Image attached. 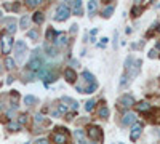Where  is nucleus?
<instances>
[{
  "label": "nucleus",
  "mask_w": 160,
  "mask_h": 144,
  "mask_svg": "<svg viewBox=\"0 0 160 144\" xmlns=\"http://www.w3.org/2000/svg\"><path fill=\"white\" fill-rule=\"evenodd\" d=\"M43 66H45V61H43V56H42V50L37 48V50H34L32 58H31V61L28 62V69L37 72L38 69H42Z\"/></svg>",
  "instance_id": "1"
},
{
  "label": "nucleus",
  "mask_w": 160,
  "mask_h": 144,
  "mask_svg": "<svg viewBox=\"0 0 160 144\" xmlns=\"http://www.w3.org/2000/svg\"><path fill=\"white\" fill-rule=\"evenodd\" d=\"M26 55H28V45H26V42H22V40H18L15 43V62L22 64Z\"/></svg>",
  "instance_id": "2"
},
{
  "label": "nucleus",
  "mask_w": 160,
  "mask_h": 144,
  "mask_svg": "<svg viewBox=\"0 0 160 144\" xmlns=\"http://www.w3.org/2000/svg\"><path fill=\"white\" fill-rule=\"evenodd\" d=\"M69 16H71V8H69V5H66V3H59V5H58V8H56L55 21L62 22V21L68 19Z\"/></svg>",
  "instance_id": "3"
},
{
  "label": "nucleus",
  "mask_w": 160,
  "mask_h": 144,
  "mask_svg": "<svg viewBox=\"0 0 160 144\" xmlns=\"http://www.w3.org/2000/svg\"><path fill=\"white\" fill-rule=\"evenodd\" d=\"M0 43H2V51L5 55H8L11 51V48H13V35L3 32L2 37H0Z\"/></svg>",
  "instance_id": "4"
},
{
  "label": "nucleus",
  "mask_w": 160,
  "mask_h": 144,
  "mask_svg": "<svg viewBox=\"0 0 160 144\" xmlns=\"http://www.w3.org/2000/svg\"><path fill=\"white\" fill-rule=\"evenodd\" d=\"M87 135H88V138L91 139V141H102V130L99 128V127H96V125H91V127H88V130H87Z\"/></svg>",
  "instance_id": "5"
},
{
  "label": "nucleus",
  "mask_w": 160,
  "mask_h": 144,
  "mask_svg": "<svg viewBox=\"0 0 160 144\" xmlns=\"http://www.w3.org/2000/svg\"><path fill=\"white\" fill-rule=\"evenodd\" d=\"M51 141L55 144H66L69 141V136H68L66 132H55L51 135Z\"/></svg>",
  "instance_id": "6"
},
{
  "label": "nucleus",
  "mask_w": 160,
  "mask_h": 144,
  "mask_svg": "<svg viewBox=\"0 0 160 144\" xmlns=\"http://www.w3.org/2000/svg\"><path fill=\"white\" fill-rule=\"evenodd\" d=\"M118 104H120V107H123V109L128 111L131 106H135L136 102H135V98H133L131 95H123L122 98L118 99Z\"/></svg>",
  "instance_id": "7"
},
{
  "label": "nucleus",
  "mask_w": 160,
  "mask_h": 144,
  "mask_svg": "<svg viewBox=\"0 0 160 144\" xmlns=\"http://www.w3.org/2000/svg\"><path fill=\"white\" fill-rule=\"evenodd\" d=\"M5 24H7V34H10V35H13L16 31H18V24H16V21H15V18H7V19H2Z\"/></svg>",
  "instance_id": "8"
},
{
  "label": "nucleus",
  "mask_w": 160,
  "mask_h": 144,
  "mask_svg": "<svg viewBox=\"0 0 160 144\" xmlns=\"http://www.w3.org/2000/svg\"><path fill=\"white\" fill-rule=\"evenodd\" d=\"M136 112H131V111H127L122 117V123L123 125H133V123H136Z\"/></svg>",
  "instance_id": "9"
},
{
  "label": "nucleus",
  "mask_w": 160,
  "mask_h": 144,
  "mask_svg": "<svg viewBox=\"0 0 160 144\" xmlns=\"http://www.w3.org/2000/svg\"><path fill=\"white\" fill-rule=\"evenodd\" d=\"M141 132H142V125L141 123H133V128H131V132H130V139L131 141H136L139 136H141Z\"/></svg>",
  "instance_id": "10"
},
{
  "label": "nucleus",
  "mask_w": 160,
  "mask_h": 144,
  "mask_svg": "<svg viewBox=\"0 0 160 144\" xmlns=\"http://www.w3.org/2000/svg\"><path fill=\"white\" fill-rule=\"evenodd\" d=\"M64 78H66V82H68V83H74L77 80V72L72 67L64 69Z\"/></svg>",
  "instance_id": "11"
},
{
  "label": "nucleus",
  "mask_w": 160,
  "mask_h": 144,
  "mask_svg": "<svg viewBox=\"0 0 160 144\" xmlns=\"http://www.w3.org/2000/svg\"><path fill=\"white\" fill-rule=\"evenodd\" d=\"M68 43H69L68 35L62 34V32H58V35H56V38H55V47H66Z\"/></svg>",
  "instance_id": "12"
},
{
  "label": "nucleus",
  "mask_w": 160,
  "mask_h": 144,
  "mask_svg": "<svg viewBox=\"0 0 160 144\" xmlns=\"http://www.w3.org/2000/svg\"><path fill=\"white\" fill-rule=\"evenodd\" d=\"M82 80H83V82H87L88 85L96 82V80H95V75H93L90 71H83V72H82Z\"/></svg>",
  "instance_id": "13"
},
{
  "label": "nucleus",
  "mask_w": 160,
  "mask_h": 144,
  "mask_svg": "<svg viewBox=\"0 0 160 144\" xmlns=\"http://www.w3.org/2000/svg\"><path fill=\"white\" fill-rule=\"evenodd\" d=\"M69 5L74 7V15H82V2L80 0H72V2H69Z\"/></svg>",
  "instance_id": "14"
},
{
  "label": "nucleus",
  "mask_w": 160,
  "mask_h": 144,
  "mask_svg": "<svg viewBox=\"0 0 160 144\" xmlns=\"http://www.w3.org/2000/svg\"><path fill=\"white\" fill-rule=\"evenodd\" d=\"M47 56H50V58H56L58 56V50H56V47L55 45H50V43H47Z\"/></svg>",
  "instance_id": "15"
},
{
  "label": "nucleus",
  "mask_w": 160,
  "mask_h": 144,
  "mask_svg": "<svg viewBox=\"0 0 160 144\" xmlns=\"http://www.w3.org/2000/svg\"><path fill=\"white\" fill-rule=\"evenodd\" d=\"M61 101H62V104H64V102H69V106H71L72 112L78 111V104H77V101H74V99H71V98H68V96H64Z\"/></svg>",
  "instance_id": "16"
},
{
  "label": "nucleus",
  "mask_w": 160,
  "mask_h": 144,
  "mask_svg": "<svg viewBox=\"0 0 160 144\" xmlns=\"http://www.w3.org/2000/svg\"><path fill=\"white\" fill-rule=\"evenodd\" d=\"M32 21H34L35 24H42V22L45 21V15H43L42 11H35L34 16H32Z\"/></svg>",
  "instance_id": "17"
},
{
  "label": "nucleus",
  "mask_w": 160,
  "mask_h": 144,
  "mask_svg": "<svg viewBox=\"0 0 160 144\" xmlns=\"http://www.w3.org/2000/svg\"><path fill=\"white\" fill-rule=\"evenodd\" d=\"M5 67L8 69V71H13L16 67V62H15V59H13L11 56H7L5 58Z\"/></svg>",
  "instance_id": "18"
},
{
  "label": "nucleus",
  "mask_w": 160,
  "mask_h": 144,
  "mask_svg": "<svg viewBox=\"0 0 160 144\" xmlns=\"http://www.w3.org/2000/svg\"><path fill=\"white\" fill-rule=\"evenodd\" d=\"M136 109H138L139 112H148V111L151 109V104H149V102H146V101H142V102L136 104Z\"/></svg>",
  "instance_id": "19"
},
{
  "label": "nucleus",
  "mask_w": 160,
  "mask_h": 144,
  "mask_svg": "<svg viewBox=\"0 0 160 144\" xmlns=\"http://www.w3.org/2000/svg\"><path fill=\"white\" fill-rule=\"evenodd\" d=\"M96 90H98V82H95V83H90V85H87V87H85V91H83V93L90 95V93H95Z\"/></svg>",
  "instance_id": "20"
},
{
  "label": "nucleus",
  "mask_w": 160,
  "mask_h": 144,
  "mask_svg": "<svg viewBox=\"0 0 160 144\" xmlns=\"http://www.w3.org/2000/svg\"><path fill=\"white\" fill-rule=\"evenodd\" d=\"M112 13H114V7L109 5V7H106V8L102 10V16H104L106 19H109V18L112 16Z\"/></svg>",
  "instance_id": "21"
},
{
  "label": "nucleus",
  "mask_w": 160,
  "mask_h": 144,
  "mask_svg": "<svg viewBox=\"0 0 160 144\" xmlns=\"http://www.w3.org/2000/svg\"><path fill=\"white\" fill-rule=\"evenodd\" d=\"M29 22H31V18L26 15V16H22L21 18V21H19V27L21 29H26V27H29Z\"/></svg>",
  "instance_id": "22"
},
{
  "label": "nucleus",
  "mask_w": 160,
  "mask_h": 144,
  "mask_svg": "<svg viewBox=\"0 0 160 144\" xmlns=\"http://www.w3.org/2000/svg\"><path fill=\"white\" fill-rule=\"evenodd\" d=\"M96 8H98V2H96V0L88 2V13H90V16H93V13L96 11Z\"/></svg>",
  "instance_id": "23"
},
{
  "label": "nucleus",
  "mask_w": 160,
  "mask_h": 144,
  "mask_svg": "<svg viewBox=\"0 0 160 144\" xmlns=\"http://www.w3.org/2000/svg\"><path fill=\"white\" fill-rule=\"evenodd\" d=\"M24 102L28 104V106H34V104L37 102V98L32 96V95H28V96H24Z\"/></svg>",
  "instance_id": "24"
},
{
  "label": "nucleus",
  "mask_w": 160,
  "mask_h": 144,
  "mask_svg": "<svg viewBox=\"0 0 160 144\" xmlns=\"http://www.w3.org/2000/svg\"><path fill=\"white\" fill-rule=\"evenodd\" d=\"M95 104H96V101H95V99L87 101V102H85V111H87V112H91L93 109H95Z\"/></svg>",
  "instance_id": "25"
},
{
  "label": "nucleus",
  "mask_w": 160,
  "mask_h": 144,
  "mask_svg": "<svg viewBox=\"0 0 160 144\" xmlns=\"http://www.w3.org/2000/svg\"><path fill=\"white\" fill-rule=\"evenodd\" d=\"M133 64H135V58H133V56H128V58L125 59V69L130 71V69L133 67Z\"/></svg>",
  "instance_id": "26"
},
{
  "label": "nucleus",
  "mask_w": 160,
  "mask_h": 144,
  "mask_svg": "<svg viewBox=\"0 0 160 144\" xmlns=\"http://www.w3.org/2000/svg\"><path fill=\"white\" fill-rule=\"evenodd\" d=\"M28 120H29V115H28V114H21V115L18 117V125L21 127V125H24V123H28Z\"/></svg>",
  "instance_id": "27"
},
{
  "label": "nucleus",
  "mask_w": 160,
  "mask_h": 144,
  "mask_svg": "<svg viewBox=\"0 0 160 144\" xmlns=\"http://www.w3.org/2000/svg\"><path fill=\"white\" fill-rule=\"evenodd\" d=\"M56 35H58V32H55V31H53V29H48L47 31V40H55V38H56Z\"/></svg>",
  "instance_id": "28"
},
{
  "label": "nucleus",
  "mask_w": 160,
  "mask_h": 144,
  "mask_svg": "<svg viewBox=\"0 0 160 144\" xmlns=\"http://www.w3.org/2000/svg\"><path fill=\"white\" fill-rule=\"evenodd\" d=\"M99 117H101V119H108V117H109V109L106 106H102L99 109Z\"/></svg>",
  "instance_id": "29"
},
{
  "label": "nucleus",
  "mask_w": 160,
  "mask_h": 144,
  "mask_svg": "<svg viewBox=\"0 0 160 144\" xmlns=\"http://www.w3.org/2000/svg\"><path fill=\"white\" fill-rule=\"evenodd\" d=\"M7 128H8V130H11V132H18V130H19L21 127L18 125V122H10V123L7 125Z\"/></svg>",
  "instance_id": "30"
},
{
  "label": "nucleus",
  "mask_w": 160,
  "mask_h": 144,
  "mask_svg": "<svg viewBox=\"0 0 160 144\" xmlns=\"http://www.w3.org/2000/svg\"><path fill=\"white\" fill-rule=\"evenodd\" d=\"M28 37L32 38V40H38V31L32 29V31H28Z\"/></svg>",
  "instance_id": "31"
},
{
  "label": "nucleus",
  "mask_w": 160,
  "mask_h": 144,
  "mask_svg": "<svg viewBox=\"0 0 160 144\" xmlns=\"http://www.w3.org/2000/svg\"><path fill=\"white\" fill-rule=\"evenodd\" d=\"M40 3H42L40 0H28V2H26V5H28V7H31V8H34V7H38Z\"/></svg>",
  "instance_id": "32"
},
{
  "label": "nucleus",
  "mask_w": 160,
  "mask_h": 144,
  "mask_svg": "<svg viewBox=\"0 0 160 144\" xmlns=\"http://www.w3.org/2000/svg\"><path fill=\"white\" fill-rule=\"evenodd\" d=\"M58 112L62 115V114H66V112H68V106H66V104H58Z\"/></svg>",
  "instance_id": "33"
},
{
  "label": "nucleus",
  "mask_w": 160,
  "mask_h": 144,
  "mask_svg": "<svg viewBox=\"0 0 160 144\" xmlns=\"http://www.w3.org/2000/svg\"><path fill=\"white\" fill-rule=\"evenodd\" d=\"M34 122H35V123H42V122H45L43 115H42V114H35V117H34Z\"/></svg>",
  "instance_id": "34"
},
{
  "label": "nucleus",
  "mask_w": 160,
  "mask_h": 144,
  "mask_svg": "<svg viewBox=\"0 0 160 144\" xmlns=\"http://www.w3.org/2000/svg\"><path fill=\"white\" fill-rule=\"evenodd\" d=\"M34 144H50V142H48V139H47V138H37Z\"/></svg>",
  "instance_id": "35"
},
{
  "label": "nucleus",
  "mask_w": 160,
  "mask_h": 144,
  "mask_svg": "<svg viewBox=\"0 0 160 144\" xmlns=\"http://www.w3.org/2000/svg\"><path fill=\"white\" fill-rule=\"evenodd\" d=\"M108 40H109V38H108V37H102V38H101V42L98 43V47H101V48H104V47H106V43H108Z\"/></svg>",
  "instance_id": "36"
},
{
  "label": "nucleus",
  "mask_w": 160,
  "mask_h": 144,
  "mask_svg": "<svg viewBox=\"0 0 160 144\" xmlns=\"http://www.w3.org/2000/svg\"><path fill=\"white\" fill-rule=\"evenodd\" d=\"M75 136H77V138H78V141H80V139H83V136H85V135H83L82 130H75Z\"/></svg>",
  "instance_id": "37"
},
{
  "label": "nucleus",
  "mask_w": 160,
  "mask_h": 144,
  "mask_svg": "<svg viewBox=\"0 0 160 144\" xmlns=\"http://www.w3.org/2000/svg\"><path fill=\"white\" fill-rule=\"evenodd\" d=\"M7 117H8V119H13V117H15V109L7 111Z\"/></svg>",
  "instance_id": "38"
},
{
  "label": "nucleus",
  "mask_w": 160,
  "mask_h": 144,
  "mask_svg": "<svg viewBox=\"0 0 160 144\" xmlns=\"http://www.w3.org/2000/svg\"><path fill=\"white\" fill-rule=\"evenodd\" d=\"M51 115H53V117H59L61 114L58 112V109H51Z\"/></svg>",
  "instance_id": "39"
},
{
  "label": "nucleus",
  "mask_w": 160,
  "mask_h": 144,
  "mask_svg": "<svg viewBox=\"0 0 160 144\" xmlns=\"http://www.w3.org/2000/svg\"><path fill=\"white\" fill-rule=\"evenodd\" d=\"M125 82H127V74H123V75H122V80H120V85L123 87V85H125Z\"/></svg>",
  "instance_id": "40"
},
{
  "label": "nucleus",
  "mask_w": 160,
  "mask_h": 144,
  "mask_svg": "<svg viewBox=\"0 0 160 144\" xmlns=\"http://www.w3.org/2000/svg\"><path fill=\"white\" fill-rule=\"evenodd\" d=\"M77 27H78V26H77V24H72V26H71V34H74V32H77Z\"/></svg>",
  "instance_id": "41"
},
{
  "label": "nucleus",
  "mask_w": 160,
  "mask_h": 144,
  "mask_svg": "<svg viewBox=\"0 0 160 144\" xmlns=\"http://www.w3.org/2000/svg\"><path fill=\"white\" fill-rule=\"evenodd\" d=\"M157 56V50H151V53H149V58H155Z\"/></svg>",
  "instance_id": "42"
},
{
  "label": "nucleus",
  "mask_w": 160,
  "mask_h": 144,
  "mask_svg": "<svg viewBox=\"0 0 160 144\" xmlns=\"http://www.w3.org/2000/svg\"><path fill=\"white\" fill-rule=\"evenodd\" d=\"M71 66H74V67L77 66V67H78L80 64H78V61H77V59H72V61H71Z\"/></svg>",
  "instance_id": "43"
},
{
  "label": "nucleus",
  "mask_w": 160,
  "mask_h": 144,
  "mask_svg": "<svg viewBox=\"0 0 160 144\" xmlns=\"http://www.w3.org/2000/svg\"><path fill=\"white\" fill-rule=\"evenodd\" d=\"M131 13H133V16H138V7H133Z\"/></svg>",
  "instance_id": "44"
},
{
  "label": "nucleus",
  "mask_w": 160,
  "mask_h": 144,
  "mask_svg": "<svg viewBox=\"0 0 160 144\" xmlns=\"http://www.w3.org/2000/svg\"><path fill=\"white\" fill-rule=\"evenodd\" d=\"M11 82H13V77H8V78H7V83H8V85H10V83H11Z\"/></svg>",
  "instance_id": "45"
},
{
  "label": "nucleus",
  "mask_w": 160,
  "mask_h": 144,
  "mask_svg": "<svg viewBox=\"0 0 160 144\" xmlns=\"http://www.w3.org/2000/svg\"><path fill=\"white\" fill-rule=\"evenodd\" d=\"M78 144H87V141H85V139H80V141H78Z\"/></svg>",
  "instance_id": "46"
},
{
  "label": "nucleus",
  "mask_w": 160,
  "mask_h": 144,
  "mask_svg": "<svg viewBox=\"0 0 160 144\" xmlns=\"http://www.w3.org/2000/svg\"><path fill=\"white\" fill-rule=\"evenodd\" d=\"M3 72V67H2V64H0V74H2Z\"/></svg>",
  "instance_id": "47"
},
{
  "label": "nucleus",
  "mask_w": 160,
  "mask_h": 144,
  "mask_svg": "<svg viewBox=\"0 0 160 144\" xmlns=\"http://www.w3.org/2000/svg\"><path fill=\"white\" fill-rule=\"evenodd\" d=\"M2 18H3V13H2V11H0V19H2Z\"/></svg>",
  "instance_id": "48"
},
{
  "label": "nucleus",
  "mask_w": 160,
  "mask_h": 144,
  "mask_svg": "<svg viewBox=\"0 0 160 144\" xmlns=\"http://www.w3.org/2000/svg\"><path fill=\"white\" fill-rule=\"evenodd\" d=\"M0 50H2V43H0Z\"/></svg>",
  "instance_id": "49"
},
{
  "label": "nucleus",
  "mask_w": 160,
  "mask_h": 144,
  "mask_svg": "<svg viewBox=\"0 0 160 144\" xmlns=\"http://www.w3.org/2000/svg\"><path fill=\"white\" fill-rule=\"evenodd\" d=\"M158 136H160V130H158Z\"/></svg>",
  "instance_id": "50"
},
{
  "label": "nucleus",
  "mask_w": 160,
  "mask_h": 144,
  "mask_svg": "<svg viewBox=\"0 0 160 144\" xmlns=\"http://www.w3.org/2000/svg\"><path fill=\"white\" fill-rule=\"evenodd\" d=\"M120 144H122V142H120Z\"/></svg>",
  "instance_id": "51"
}]
</instances>
